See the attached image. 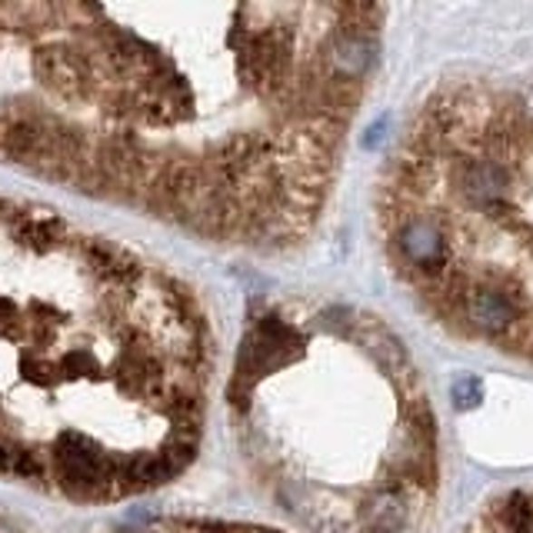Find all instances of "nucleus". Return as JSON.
Returning a JSON list of instances; mask_svg holds the SVG:
<instances>
[{
    "label": "nucleus",
    "instance_id": "obj_1",
    "mask_svg": "<svg viewBox=\"0 0 533 533\" xmlns=\"http://www.w3.org/2000/svg\"><path fill=\"white\" fill-rule=\"evenodd\" d=\"M360 4H0V167L230 254L330 200L377 63Z\"/></svg>",
    "mask_w": 533,
    "mask_h": 533
},
{
    "label": "nucleus",
    "instance_id": "obj_2",
    "mask_svg": "<svg viewBox=\"0 0 533 533\" xmlns=\"http://www.w3.org/2000/svg\"><path fill=\"white\" fill-rule=\"evenodd\" d=\"M217 330L174 266L0 187V480L113 507L190 470Z\"/></svg>",
    "mask_w": 533,
    "mask_h": 533
},
{
    "label": "nucleus",
    "instance_id": "obj_3",
    "mask_svg": "<svg viewBox=\"0 0 533 533\" xmlns=\"http://www.w3.org/2000/svg\"><path fill=\"white\" fill-rule=\"evenodd\" d=\"M237 463L314 533H407L437 473L403 344L344 304L264 300L220 383Z\"/></svg>",
    "mask_w": 533,
    "mask_h": 533
},
{
    "label": "nucleus",
    "instance_id": "obj_4",
    "mask_svg": "<svg viewBox=\"0 0 533 533\" xmlns=\"http://www.w3.org/2000/svg\"><path fill=\"white\" fill-rule=\"evenodd\" d=\"M523 314H527V304L507 297L503 290L490 287V284H477L473 280L467 294L460 297V304H457V310H453V320L460 327L473 330V334L507 340L513 334V327L523 320Z\"/></svg>",
    "mask_w": 533,
    "mask_h": 533
},
{
    "label": "nucleus",
    "instance_id": "obj_5",
    "mask_svg": "<svg viewBox=\"0 0 533 533\" xmlns=\"http://www.w3.org/2000/svg\"><path fill=\"white\" fill-rule=\"evenodd\" d=\"M111 533H280L250 520H227V517H197V513H154L137 517Z\"/></svg>",
    "mask_w": 533,
    "mask_h": 533
},
{
    "label": "nucleus",
    "instance_id": "obj_6",
    "mask_svg": "<svg viewBox=\"0 0 533 533\" xmlns=\"http://www.w3.org/2000/svg\"><path fill=\"white\" fill-rule=\"evenodd\" d=\"M480 380L477 377H463L457 387H453V397H460V407H473L477 400H480Z\"/></svg>",
    "mask_w": 533,
    "mask_h": 533
},
{
    "label": "nucleus",
    "instance_id": "obj_7",
    "mask_svg": "<svg viewBox=\"0 0 533 533\" xmlns=\"http://www.w3.org/2000/svg\"><path fill=\"white\" fill-rule=\"evenodd\" d=\"M0 533H34L27 523H21L17 517H11V513L0 510Z\"/></svg>",
    "mask_w": 533,
    "mask_h": 533
}]
</instances>
